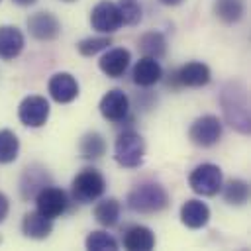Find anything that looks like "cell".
I'll return each instance as SVG.
<instances>
[{
	"mask_svg": "<svg viewBox=\"0 0 251 251\" xmlns=\"http://www.w3.org/2000/svg\"><path fill=\"white\" fill-rule=\"evenodd\" d=\"M129 61H131V53H129L127 49H124V47H114V49H108V51L100 57L98 67H100V71H102L106 76L118 78V76H122V75L127 71Z\"/></svg>",
	"mask_w": 251,
	"mask_h": 251,
	"instance_id": "5bb4252c",
	"label": "cell"
},
{
	"mask_svg": "<svg viewBox=\"0 0 251 251\" xmlns=\"http://www.w3.org/2000/svg\"><path fill=\"white\" fill-rule=\"evenodd\" d=\"M188 184L200 196H216L224 184V173L214 163H202L188 175Z\"/></svg>",
	"mask_w": 251,
	"mask_h": 251,
	"instance_id": "5b68a950",
	"label": "cell"
},
{
	"mask_svg": "<svg viewBox=\"0 0 251 251\" xmlns=\"http://www.w3.org/2000/svg\"><path fill=\"white\" fill-rule=\"evenodd\" d=\"M224 200L231 206H243L249 200V184L241 178H229L226 184H222Z\"/></svg>",
	"mask_w": 251,
	"mask_h": 251,
	"instance_id": "d4e9b609",
	"label": "cell"
},
{
	"mask_svg": "<svg viewBox=\"0 0 251 251\" xmlns=\"http://www.w3.org/2000/svg\"><path fill=\"white\" fill-rule=\"evenodd\" d=\"M131 78L137 86H143V88H149L153 84H157L161 78H163V69L159 65L157 59L153 57H141L133 69H131Z\"/></svg>",
	"mask_w": 251,
	"mask_h": 251,
	"instance_id": "9a60e30c",
	"label": "cell"
},
{
	"mask_svg": "<svg viewBox=\"0 0 251 251\" xmlns=\"http://www.w3.org/2000/svg\"><path fill=\"white\" fill-rule=\"evenodd\" d=\"M118 10L124 25H135L141 22V6L137 0H118Z\"/></svg>",
	"mask_w": 251,
	"mask_h": 251,
	"instance_id": "f1b7e54d",
	"label": "cell"
},
{
	"mask_svg": "<svg viewBox=\"0 0 251 251\" xmlns=\"http://www.w3.org/2000/svg\"><path fill=\"white\" fill-rule=\"evenodd\" d=\"M20 139L12 129H0V165H8L18 159Z\"/></svg>",
	"mask_w": 251,
	"mask_h": 251,
	"instance_id": "484cf974",
	"label": "cell"
},
{
	"mask_svg": "<svg viewBox=\"0 0 251 251\" xmlns=\"http://www.w3.org/2000/svg\"><path fill=\"white\" fill-rule=\"evenodd\" d=\"M143 157H145V141L143 137L133 131V129H127V131H122L114 143V159L120 167L124 169H135L143 163Z\"/></svg>",
	"mask_w": 251,
	"mask_h": 251,
	"instance_id": "277c9868",
	"label": "cell"
},
{
	"mask_svg": "<svg viewBox=\"0 0 251 251\" xmlns=\"http://www.w3.org/2000/svg\"><path fill=\"white\" fill-rule=\"evenodd\" d=\"M126 204L135 214H157L169 206V194L159 182H141L129 190Z\"/></svg>",
	"mask_w": 251,
	"mask_h": 251,
	"instance_id": "7a4b0ae2",
	"label": "cell"
},
{
	"mask_svg": "<svg viewBox=\"0 0 251 251\" xmlns=\"http://www.w3.org/2000/svg\"><path fill=\"white\" fill-rule=\"evenodd\" d=\"M106 190V178L94 167L82 169L71 182V196L75 202L90 204L96 202Z\"/></svg>",
	"mask_w": 251,
	"mask_h": 251,
	"instance_id": "3957f363",
	"label": "cell"
},
{
	"mask_svg": "<svg viewBox=\"0 0 251 251\" xmlns=\"http://www.w3.org/2000/svg\"><path fill=\"white\" fill-rule=\"evenodd\" d=\"M112 45V37L110 35H98V37H84L76 43V51L82 57H94L96 53L108 49Z\"/></svg>",
	"mask_w": 251,
	"mask_h": 251,
	"instance_id": "83f0119b",
	"label": "cell"
},
{
	"mask_svg": "<svg viewBox=\"0 0 251 251\" xmlns=\"http://www.w3.org/2000/svg\"><path fill=\"white\" fill-rule=\"evenodd\" d=\"M61 2H75V0H61Z\"/></svg>",
	"mask_w": 251,
	"mask_h": 251,
	"instance_id": "d6a6232c",
	"label": "cell"
},
{
	"mask_svg": "<svg viewBox=\"0 0 251 251\" xmlns=\"http://www.w3.org/2000/svg\"><path fill=\"white\" fill-rule=\"evenodd\" d=\"M14 4H18V6H31V4H35L37 0H12Z\"/></svg>",
	"mask_w": 251,
	"mask_h": 251,
	"instance_id": "4dcf8cb0",
	"label": "cell"
},
{
	"mask_svg": "<svg viewBox=\"0 0 251 251\" xmlns=\"http://www.w3.org/2000/svg\"><path fill=\"white\" fill-rule=\"evenodd\" d=\"M120 212H122V206L116 198H104L94 206V220L104 227H112L118 224Z\"/></svg>",
	"mask_w": 251,
	"mask_h": 251,
	"instance_id": "cb8c5ba5",
	"label": "cell"
},
{
	"mask_svg": "<svg viewBox=\"0 0 251 251\" xmlns=\"http://www.w3.org/2000/svg\"><path fill=\"white\" fill-rule=\"evenodd\" d=\"M84 247L88 251H116L118 241L108 231H90L84 239Z\"/></svg>",
	"mask_w": 251,
	"mask_h": 251,
	"instance_id": "4316f807",
	"label": "cell"
},
{
	"mask_svg": "<svg viewBox=\"0 0 251 251\" xmlns=\"http://www.w3.org/2000/svg\"><path fill=\"white\" fill-rule=\"evenodd\" d=\"M222 131H224L222 120L218 116L206 114L192 122L190 129H188V137L196 147H212L220 141Z\"/></svg>",
	"mask_w": 251,
	"mask_h": 251,
	"instance_id": "8992f818",
	"label": "cell"
},
{
	"mask_svg": "<svg viewBox=\"0 0 251 251\" xmlns=\"http://www.w3.org/2000/svg\"><path fill=\"white\" fill-rule=\"evenodd\" d=\"M49 184V175L45 173V169L37 167V165H31L24 171L22 175V180H20V190H22V196L25 200L29 198H35V194Z\"/></svg>",
	"mask_w": 251,
	"mask_h": 251,
	"instance_id": "ac0fdd59",
	"label": "cell"
},
{
	"mask_svg": "<svg viewBox=\"0 0 251 251\" xmlns=\"http://www.w3.org/2000/svg\"><path fill=\"white\" fill-rule=\"evenodd\" d=\"M137 47L141 49V53L145 57H153V59H161L167 53V39L161 31H147L139 37Z\"/></svg>",
	"mask_w": 251,
	"mask_h": 251,
	"instance_id": "603a6c76",
	"label": "cell"
},
{
	"mask_svg": "<svg viewBox=\"0 0 251 251\" xmlns=\"http://www.w3.org/2000/svg\"><path fill=\"white\" fill-rule=\"evenodd\" d=\"M47 90L55 102L69 104L78 96V82L71 73H55L49 78Z\"/></svg>",
	"mask_w": 251,
	"mask_h": 251,
	"instance_id": "4fadbf2b",
	"label": "cell"
},
{
	"mask_svg": "<svg viewBox=\"0 0 251 251\" xmlns=\"http://www.w3.org/2000/svg\"><path fill=\"white\" fill-rule=\"evenodd\" d=\"M98 108H100V114H102L104 120H108L112 124H118V122H124L129 114V98L124 90L112 88L102 96Z\"/></svg>",
	"mask_w": 251,
	"mask_h": 251,
	"instance_id": "30bf717a",
	"label": "cell"
},
{
	"mask_svg": "<svg viewBox=\"0 0 251 251\" xmlns=\"http://www.w3.org/2000/svg\"><path fill=\"white\" fill-rule=\"evenodd\" d=\"M25 39L16 25H0V59L12 61L24 51Z\"/></svg>",
	"mask_w": 251,
	"mask_h": 251,
	"instance_id": "e0dca14e",
	"label": "cell"
},
{
	"mask_svg": "<svg viewBox=\"0 0 251 251\" xmlns=\"http://www.w3.org/2000/svg\"><path fill=\"white\" fill-rule=\"evenodd\" d=\"M90 25L98 33H106V35L120 29L124 24H122V16H120L118 6L110 0L98 2L90 12Z\"/></svg>",
	"mask_w": 251,
	"mask_h": 251,
	"instance_id": "9c48e42d",
	"label": "cell"
},
{
	"mask_svg": "<svg viewBox=\"0 0 251 251\" xmlns=\"http://www.w3.org/2000/svg\"><path fill=\"white\" fill-rule=\"evenodd\" d=\"M78 153L82 159H88V161L100 159L106 153V139L98 131H88L78 141Z\"/></svg>",
	"mask_w": 251,
	"mask_h": 251,
	"instance_id": "7402d4cb",
	"label": "cell"
},
{
	"mask_svg": "<svg viewBox=\"0 0 251 251\" xmlns=\"http://www.w3.org/2000/svg\"><path fill=\"white\" fill-rule=\"evenodd\" d=\"M27 29L37 41H53L61 33V24L51 12H35L27 18Z\"/></svg>",
	"mask_w": 251,
	"mask_h": 251,
	"instance_id": "8fae6325",
	"label": "cell"
},
{
	"mask_svg": "<svg viewBox=\"0 0 251 251\" xmlns=\"http://www.w3.org/2000/svg\"><path fill=\"white\" fill-rule=\"evenodd\" d=\"M49 112H51L49 102L43 96L31 94V96H25L22 100V104L18 108V118L27 127H41L47 124Z\"/></svg>",
	"mask_w": 251,
	"mask_h": 251,
	"instance_id": "ba28073f",
	"label": "cell"
},
{
	"mask_svg": "<svg viewBox=\"0 0 251 251\" xmlns=\"http://www.w3.org/2000/svg\"><path fill=\"white\" fill-rule=\"evenodd\" d=\"M8 212H10V200L6 198V194H2V192H0V224L6 220Z\"/></svg>",
	"mask_w": 251,
	"mask_h": 251,
	"instance_id": "f546056e",
	"label": "cell"
},
{
	"mask_svg": "<svg viewBox=\"0 0 251 251\" xmlns=\"http://www.w3.org/2000/svg\"><path fill=\"white\" fill-rule=\"evenodd\" d=\"M161 4H165V6H178V4H182L184 0H159Z\"/></svg>",
	"mask_w": 251,
	"mask_h": 251,
	"instance_id": "1f68e13d",
	"label": "cell"
},
{
	"mask_svg": "<svg viewBox=\"0 0 251 251\" xmlns=\"http://www.w3.org/2000/svg\"><path fill=\"white\" fill-rule=\"evenodd\" d=\"M33 200H35V210L39 214H43L45 218H49V220H55V218L63 216L67 212V206H69L67 192L59 186H53V184L43 186L35 194Z\"/></svg>",
	"mask_w": 251,
	"mask_h": 251,
	"instance_id": "52a82bcc",
	"label": "cell"
},
{
	"mask_svg": "<svg viewBox=\"0 0 251 251\" xmlns=\"http://www.w3.org/2000/svg\"><path fill=\"white\" fill-rule=\"evenodd\" d=\"M180 222L190 229H200L210 222V208L206 202L190 198L180 206Z\"/></svg>",
	"mask_w": 251,
	"mask_h": 251,
	"instance_id": "2e32d148",
	"label": "cell"
},
{
	"mask_svg": "<svg viewBox=\"0 0 251 251\" xmlns=\"http://www.w3.org/2000/svg\"><path fill=\"white\" fill-rule=\"evenodd\" d=\"M22 231L25 237L31 239H45L49 237V233L53 231V220L45 218L43 214L35 212H27L22 220Z\"/></svg>",
	"mask_w": 251,
	"mask_h": 251,
	"instance_id": "ffe728a7",
	"label": "cell"
},
{
	"mask_svg": "<svg viewBox=\"0 0 251 251\" xmlns=\"http://www.w3.org/2000/svg\"><path fill=\"white\" fill-rule=\"evenodd\" d=\"M214 14L220 22L231 25L243 18L245 4L243 0H214Z\"/></svg>",
	"mask_w": 251,
	"mask_h": 251,
	"instance_id": "44dd1931",
	"label": "cell"
},
{
	"mask_svg": "<svg viewBox=\"0 0 251 251\" xmlns=\"http://www.w3.org/2000/svg\"><path fill=\"white\" fill-rule=\"evenodd\" d=\"M175 84L176 86H188V88H200L206 86L212 78L210 67L202 61H190L182 65L175 75Z\"/></svg>",
	"mask_w": 251,
	"mask_h": 251,
	"instance_id": "7c38bea8",
	"label": "cell"
},
{
	"mask_svg": "<svg viewBox=\"0 0 251 251\" xmlns=\"http://www.w3.org/2000/svg\"><path fill=\"white\" fill-rule=\"evenodd\" d=\"M124 247L129 251H151L155 247V233L147 226H131L124 233Z\"/></svg>",
	"mask_w": 251,
	"mask_h": 251,
	"instance_id": "d6986e66",
	"label": "cell"
},
{
	"mask_svg": "<svg viewBox=\"0 0 251 251\" xmlns=\"http://www.w3.org/2000/svg\"><path fill=\"white\" fill-rule=\"evenodd\" d=\"M220 104L226 122L239 133L247 135L251 131V116H249V98L245 84L239 80L226 82L220 92Z\"/></svg>",
	"mask_w": 251,
	"mask_h": 251,
	"instance_id": "6da1fadb",
	"label": "cell"
}]
</instances>
